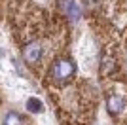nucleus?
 I'll use <instances>...</instances> for the list:
<instances>
[{
    "label": "nucleus",
    "instance_id": "1",
    "mask_svg": "<svg viewBox=\"0 0 127 125\" xmlns=\"http://www.w3.org/2000/svg\"><path fill=\"white\" fill-rule=\"evenodd\" d=\"M76 74V62L72 59H57L49 68V78L55 83H66Z\"/></svg>",
    "mask_w": 127,
    "mask_h": 125
},
{
    "label": "nucleus",
    "instance_id": "2",
    "mask_svg": "<svg viewBox=\"0 0 127 125\" xmlns=\"http://www.w3.org/2000/svg\"><path fill=\"white\" fill-rule=\"evenodd\" d=\"M42 46L38 44V42H31V44H27L25 49H23V57H25V61L29 62V64H36L40 59H42Z\"/></svg>",
    "mask_w": 127,
    "mask_h": 125
},
{
    "label": "nucleus",
    "instance_id": "3",
    "mask_svg": "<svg viewBox=\"0 0 127 125\" xmlns=\"http://www.w3.org/2000/svg\"><path fill=\"white\" fill-rule=\"evenodd\" d=\"M57 6H59V10L63 11L66 17H70L72 21H76L80 17V10H78L74 0H57Z\"/></svg>",
    "mask_w": 127,
    "mask_h": 125
},
{
    "label": "nucleus",
    "instance_id": "4",
    "mask_svg": "<svg viewBox=\"0 0 127 125\" xmlns=\"http://www.w3.org/2000/svg\"><path fill=\"white\" fill-rule=\"evenodd\" d=\"M106 108H108V112L114 116L122 114L123 108H125V100H123V97H120V95H108V99H106Z\"/></svg>",
    "mask_w": 127,
    "mask_h": 125
},
{
    "label": "nucleus",
    "instance_id": "5",
    "mask_svg": "<svg viewBox=\"0 0 127 125\" xmlns=\"http://www.w3.org/2000/svg\"><path fill=\"white\" fill-rule=\"evenodd\" d=\"M27 110L32 112V114H40V112H44V104H42V100H38L36 97H31V99L27 100Z\"/></svg>",
    "mask_w": 127,
    "mask_h": 125
},
{
    "label": "nucleus",
    "instance_id": "6",
    "mask_svg": "<svg viewBox=\"0 0 127 125\" xmlns=\"http://www.w3.org/2000/svg\"><path fill=\"white\" fill-rule=\"evenodd\" d=\"M4 125H23V118L11 110V112H8L4 116Z\"/></svg>",
    "mask_w": 127,
    "mask_h": 125
}]
</instances>
